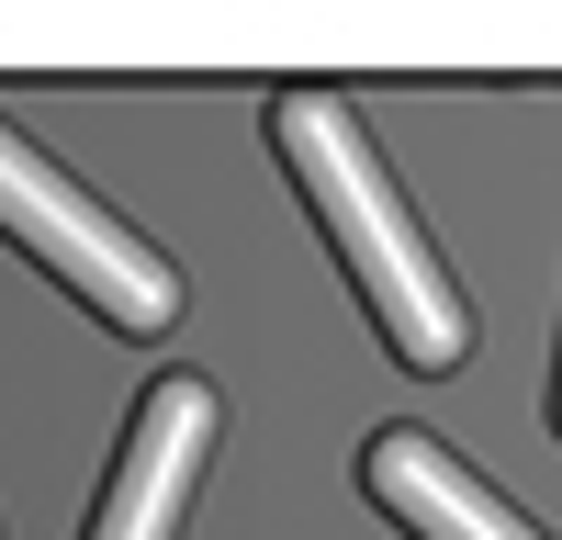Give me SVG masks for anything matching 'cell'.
<instances>
[{"instance_id": "obj_1", "label": "cell", "mask_w": 562, "mask_h": 540, "mask_svg": "<svg viewBox=\"0 0 562 540\" xmlns=\"http://www.w3.org/2000/svg\"><path fill=\"white\" fill-rule=\"evenodd\" d=\"M270 147H281V169H293L304 214L326 225L338 270L360 282L383 349L405 360V372H450V360L473 349V304H461V282L439 270L428 225L405 214V192H394L383 147L360 135V113L338 102V90H270Z\"/></svg>"}, {"instance_id": "obj_2", "label": "cell", "mask_w": 562, "mask_h": 540, "mask_svg": "<svg viewBox=\"0 0 562 540\" xmlns=\"http://www.w3.org/2000/svg\"><path fill=\"white\" fill-rule=\"evenodd\" d=\"M0 237L34 248L102 327H124V338H169L180 327V270L135 225H113V203H90L45 147H23L12 124H0Z\"/></svg>"}, {"instance_id": "obj_3", "label": "cell", "mask_w": 562, "mask_h": 540, "mask_svg": "<svg viewBox=\"0 0 562 540\" xmlns=\"http://www.w3.org/2000/svg\"><path fill=\"white\" fill-rule=\"evenodd\" d=\"M203 450H214V394L192 372L147 383V405H135V428L113 450V484H102V507H90V540H169L180 507H192Z\"/></svg>"}, {"instance_id": "obj_4", "label": "cell", "mask_w": 562, "mask_h": 540, "mask_svg": "<svg viewBox=\"0 0 562 540\" xmlns=\"http://www.w3.org/2000/svg\"><path fill=\"white\" fill-rule=\"evenodd\" d=\"M360 484H371V507L405 518L416 540H540V529L506 507V495H484L473 462L439 450L428 428H383V439L360 450Z\"/></svg>"}, {"instance_id": "obj_5", "label": "cell", "mask_w": 562, "mask_h": 540, "mask_svg": "<svg viewBox=\"0 0 562 540\" xmlns=\"http://www.w3.org/2000/svg\"><path fill=\"white\" fill-rule=\"evenodd\" d=\"M551 428H562V372H551Z\"/></svg>"}]
</instances>
